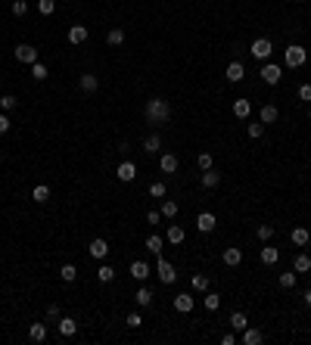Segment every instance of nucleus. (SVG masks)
<instances>
[{
    "instance_id": "obj_1",
    "label": "nucleus",
    "mask_w": 311,
    "mask_h": 345,
    "mask_svg": "<svg viewBox=\"0 0 311 345\" xmlns=\"http://www.w3.org/2000/svg\"><path fill=\"white\" fill-rule=\"evenodd\" d=\"M144 115H146L149 124H165L168 119H171V103L162 100V97H153V100H146Z\"/></svg>"
},
{
    "instance_id": "obj_2",
    "label": "nucleus",
    "mask_w": 311,
    "mask_h": 345,
    "mask_svg": "<svg viewBox=\"0 0 311 345\" xmlns=\"http://www.w3.org/2000/svg\"><path fill=\"white\" fill-rule=\"evenodd\" d=\"M283 60H287L290 69H302V65L308 62V50L302 47V44H290L287 53H283Z\"/></svg>"
},
{
    "instance_id": "obj_3",
    "label": "nucleus",
    "mask_w": 311,
    "mask_h": 345,
    "mask_svg": "<svg viewBox=\"0 0 311 345\" xmlns=\"http://www.w3.org/2000/svg\"><path fill=\"white\" fill-rule=\"evenodd\" d=\"M156 274H159V280H162L165 286H171L174 280H178V271H174V264L165 262V258H156Z\"/></svg>"
},
{
    "instance_id": "obj_4",
    "label": "nucleus",
    "mask_w": 311,
    "mask_h": 345,
    "mask_svg": "<svg viewBox=\"0 0 311 345\" xmlns=\"http://www.w3.org/2000/svg\"><path fill=\"white\" fill-rule=\"evenodd\" d=\"M249 53L255 56V60H268V56L274 53V47H271V41H268V38H255L249 44Z\"/></svg>"
},
{
    "instance_id": "obj_5",
    "label": "nucleus",
    "mask_w": 311,
    "mask_h": 345,
    "mask_svg": "<svg viewBox=\"0 0 311 345\" xmlns=\"http://www.w3.org/2000/svg\"><path fill=\"white\" fill-rule=\"evenodd\" d=\"M87 252H90V258H97V262H106V255H109V243H106L103 237H97V240H90Z\"/></svg>"
},
{
    "instance_id": "obj_6",
    "label": "nucleus",
    "mask_w": 311,
    "mask_h": 345,
    "mask_svg": "<svg viewBox=\"0 0 311 345\" xmlns=\"http://www.w3.org/2000/svg\"><path fill=\"white\" fill-rule=\"evenodd\" d=\"M262 78H265V84H280V78H283V72H280V65L277 62H265L262 65Z\"/></svg>"
},
{
    "instance_id": "obj_7",
    "label": "nucleus",
    "mask_w": 311,
    "mask_h": 345,
    "mask_svg": "<svg viewBox=\"0 0 311 345\" xmlns=\"http://www.w3.org/2000/svg\"><path fill=\"white\" fill-rule=\"evenodd\" d=\"M16 60L25 62V65H35L38 62V50L31 44H19V47H16Z\"/></svg>"
},
{
    "instance_id": "obj_8",
    "label": "nucleus",
    "mask_w": 311,
    "mask_h": 345,
    "mask_svg": "<svg viewBox=\"0 0 311 345\" xmlns=\"http://www.w3.org/2000/svg\"><path fill=\"white\" fill-rule=\"evenodd\" d=\"M218 227V218L212 215V212H203V215H196V230L199 233H212Z\"/></svg>"
},
{
    "instance_id": "obj_9",
    "label": "nucleus",
    "mask_w": 311,
    "mask_h": 345,
    "mask_svg": "<svg viewBox=\"0 0 311 345\" xmlns=\"http://www.w3.org/2000/svg\"><path fill=\"white\" fill-rule=\"evenodd\" d=\"M78 87H81V94H97V87H100V78L94 72H84L81 78H78Z\"/></svg>"
},
{
    "instance_id": "obj_10",
    "label": "nucleus",
    "mask_w": 311,
    "mask_h": 345,
    "mask_svg": "<svg viewBox=\"0 0 311 345\" xmlns=\"http://www.w3.org/2000/svg\"><path fill=\"white\" fill-rule=\"evenodd\" d=\"M224 75H228V81H230V84H240L243 78H246V65H243L240 60H233V62L228 65V72H224Z\"/></svg>"
},
{
    "instance_id": "obj_11",
    "label": "nucleus",
    "mask_w": 311,
    "mask_h": 345,
    "mask_svg": "<svg viewBox=\"0 0 311 345\" xmlns=\"http://www.w3.org/2000/svg\"><path fill=\"white\" fill-rule=\"evenodd\" d=\"M131 277L144 283V280H149V277H153V267H149L146 262H131Z\"/></svg>"
},
{
    "instance_id": "obj_12",
    "label": "nucleus",
    "mask_w": 311,
    "mask_h": 345,
    "mask_svg": "<svg viewBox=\"0 0 311 345\" xmlns=\"http://www.w3.org/2000/svg\"><path fill=\"white\" fill-rule=\"evenodd\" d=\"M171 305H174V311H181V314H190L196 302H193V296H190V292H181V296H174V302H171Z\"/></svg>"
},
{
    "instance_id": "obj_13",
    "label": "nucleus",
    "mask_w": 311,
    "mask_h": 345,
    "mask_svg": "<svg viewBox=\"0 0 311 345\" xmlns=\"http://www.w3.org/2000/svg\"><path fill=\"white\" fill-rule=\"evenodd\" d=\"M165 240L171 243V246H181V243L187 240V230H184L181 224H168V233H165Z\"/></svg>"
},
{
    "instance_id": "obj_14",
    "label": "nucleus",
    "mask_w": 311,
    "mask_h": 345,
    "mask_svg": "<svg viewBox=\"0 0 311 345\" xmlns=\"http://www.w3.org/2000/svg\"><path fill=\"white\" fill-rule=\"evenodd\" d=\"M87 35H90V31H87V25H72V28H69V44L81 47L84 41H87Z\"/></svg>"
},
{
    "instance_id": "obj_15",
    "label": "nucleus",
    "mask_w": 311,
    "mask_h": 345,
    "mask_svg": "<svg viewBox=\"0 0 311 345\" xmlns=\"http://www.w3.org/2000/svg\"><path fill=\"white\" fill-rule=\"evenodd\" d=\"M115 178L124 181V183H131L134 178H137V165H134V162H122V165H119V171H115Z\"/></svg>"
},
{
    "instance_id": "obj_16",
    "label": "nucleus",
    "mask_w": 311,
    "mask_h": 345,
    "mask_svg": "<svg viewBox=\"0 0 311 345\" xmlns=\"http://www.w3.org/2000/svg\"><path fill=\"white\" fill-rule=\"evenodd\" d=\"M221 262L228 264V267L243 264V249H233V246H230V249H224V252H221Z\"/></svg>"
},
{
    "instance_id": "obj_17",
    "label": "nucleus",
    "mask_w": 311,
    "mask_h": 345,
    "mask_svg": "<svg viewBox=\"0 0 311 345\" xmlns=\"http://www.w3.org/2000/svg\"><path fill=\"white\" fill-rule=\"evenodd\" d=\"M292 271H296V274H308L311 271V255H308V252H299V255L292 258Z\"/></svg>"
},
{
    "instance_id": "obj_18",
    "label": "nucleus",
    "mask_w": 311,
    "mask_h": 345,
    "mask_svg": "<svg viewBox=\"0 0 311 345\" xmlns=\"http://www.w3.org/2000/svg\"><path fill=\"white\" fill-rule=\"evenodd\" d=\"M258 119H262V124H274L277 119H280V109H277L274 103H268V106H262V115H258Z\"/></svg>"
},
{
    "instance_id": "obj_19",
    "label": "nucleus",
    "mask_w": 311,
    "mask_h": 345,
    "mask_svg": "<svg viewBox=\"0 0 311 345\" xmlns=\"http://www.w3.org/2000/svg\"><path fill=\"white\" fill-rule=\"evenodd\" d=\"M28 339L38 342V345L47 342V324H31V326H28Z\"/></svg>"
},
{
    "instance_id": "obj_20",
    "label": "nucleus",
    "mask_w": 311,
    "mask_h": 345,
    "mask_svg": "<svg viewBox=\"0 0 311 345\" xmlns=\"http://www.w3.org/2000/svg\"><path fill=\"white\" fill-rule=\"evenodd\" d=\"M134 302H137L140 308H149L153 305V289H149V286H140V289L134 292Z\"/></svg>"
},
{
    "instance_id": "obj_21",
    "label": "nucleus",
    "mask_w": 311,
    "mask_h": 345,
    "mask_svg": "<svg viewBox=\"0 0 311 345\" xmlns=\"http://www.w3.org/2000/svg\"><path fill=\"white\" fill-rule=\"evenodd\" d=\"M60 336H65V339H69V336H75L78 333V321H72V317H60Z\"/></svg>"
},
{
    "instance_id": "obj_22",
    "label": "nucleus",
    "mask_w": 311,
    "mask_h": 345,
    "mask_svg": "<svg viewBox=\"0 0 311 345\" xmlns=\"http://www.w3.org/2000/svg\"><path fill=\"white\" fill-rule=\"evenodd\" d=\"M290 240H292V246H308V243H311L308 227H296V230L290 233Z\"/></svg>"
},
{
    "instance_id": "obj_23",
    "label": "nucleus",
    "mask_w": 311,
    "mask_h": 345,
    "mask_svg": "<svg viewBox=\"0 0 311 345\" xmlns=\"http://www.w3.org/2000/svg\"><path fill=\"white\" fill-rule=\"evenodd\" d=\"M159 168H162L165 174H174V171H178V156H174V153H165L162 159H159Z\"/></svg>"
},
{
    "instance_id": "obj_24",
    "label": "nucleus",
    "mask_w": 311,
    "mask_h": 345,
    "mask_svg": "<svg viewBox=\"0 0 311 345\" xmlns=\"http://www.w3.org/2000/svg\"><path fill=\"white\" fill-rule=\"evenodd\" d=\"M159 149H162V137H159V134H149V137L144 140V153L146 156H156Z\"/></svg>"
},
{
    "instance_id": "obj_25",
    "label": "nucleus",
    "mask_w": 311,
    "mask_h": 345,
    "mask_svg": "<svg viewBox=\"0 0 311 345\" xmlns=\"http://www.w3.org/2000/svg\"><path fill=\"white\" fill-rule=\"evenodd\" d=\"M243 342L246 345H262L265 336H262V330H255V326H246V330H243Z\"/></svg>"
},
{
    "instance_id": "obj_26",
    "label": "nucleus",
    "mask_w": 311,
    "mask_h": 345,
    "mask_svg": "<svg viewBox=\"0 0 311 345\" xmlns=\"http://www.w3.org/2000/svg\"><path fill=\"white\" fill-rule=\"evenodd\" d=\"M218 183H221V171H215V168L203 171V187H206V190H215Z\"/></svg>"
},
{
    "instance_id": "obj_27",
    "label": "nucleus",
    "mask_w": 311,
    "mask_h": 345,
    "mask_svg": "<svg viewBox=\"0 0 311 345\" xmlns=\"http://www.w3.org/2000/svg\"><path fill=\"white\" fill-rule=\"evenodd\" d=\"M249 112H252L249 100H233V115H237V119H249Z\"/></svg>"
},
{
    "instance_id": "obj_28",
    "label": "nucleus",
    "mask_w": 311,
    "mask_h": 345,
    "mask_svg": "<svg viewBox=\"0 0 311 345\" xmlns=\"http://www.w3.org/2000/svg\"><path fill=\"white\" fill-rule=\"evenodd\" d=\"M106 44H109V47H122V44H124V31H122V28H109V31H106Z\"/></svg>"
},
{
    "instance_id": "obj_29",
    "label": "nucleus",
    "mask_w": 311,
    "mask_h": 345,
    "mask_svg": "<svg viewBox=\"0 0 311 345\" xmlns=\"http://www.w3.org/2000/svg\"><path fill=\"white\" fill-rule=\"evenodd\" d=\"M277 262H280V249L265 246V249H262V264H277Z\"/></svg>"
},
{
    "instance_id": "obj_30",
    "label": "nucleus",
    "mask_w": 311,
    "mask_h": 345,
    "mask_svg": "<svg viewBox=\"0 0 311 345\" xmlns=\"http://www.w3.org/2000/svg\"><path fill=\"white\" fill-rule=\"evenodd\" d=\"M60 280L62 283H75V280H78V267H75V264H62L60 267Z\"/></svg>"
},
{
    "instance_id": "obj_31",
    "label": "nucleus",
    "mask_w": 311,
    "mask_h": 345,
    "mask_svg": "<svg viewBox=\"0 0 311 345\" xmlns=\"http://www.w3.org/2000/svg\"><path fill=\"white\" fill-rule=\"evenodd\" d=\"M162 246H165V240L162 237H159V233H153V237H146V249L149 252H153V255L159 258V255H162Z\"/></svg>"
},
{
    "instance_id": "obj_32",
    "label": "nucleus",
    "mask_w": 311,
    "mask_h": 345,
    "mask_svg": "<svg viewBox=\"0 0 311 345\" xmlns=\"http://www.w3.org/2000/svg\"><path fill=\"white\" fill-rule=\"evenodd\" d=\"M31 199H35V203H41V205H44L47 199H50V187H47V183H38V187L31 190Z\"/></svg>"
},
{
    "instance_id": "obj_33",
    "label": "nucleus",
    "mask_w": 311,
    "mask_h": 345,
    "mask_svg": "<svg viewBox=\"0 0 311 345\" xmlns=\"http://www.w3.org/2000/svg\"><path fill=\"white\" fill-rule=\"evenodd\" d=\"M208 283H212V280H208L206 274H193V277H190V286H193L196 292H206V289H208Z\"/></svg>"
},
{
    "instance_id": "obj_34",
    "label": "nucleus",
    "mask_w": 311,
    "mask_h": 345,
    "mask_svg": "<svg viewBox=\"0 0 311 345\" xmlns=\"http://www.w3.org/2000/svg\"><path fill=\"white\" fill-rule=\"evenodd\" d=\"M249 326V321H246V314H243V311H237V314H230V330H246Z\"/></svg>"
},
{
    "instance_id": "obj_35",
    "label": "nucleus",
    "mask_w": 311,
    "mask_h": 345,
    "mask_svg": "<svg viewBox=\"0 0 311 345\" xmlns=\"http://www.w3.org/2000/svg\"><path fill=\"white\" fill-rule=\"evenodd\" d=\"M97 280H100V283H112V280H115V271H112L109 264H100V271H97Z\"/></svg>"
},
{
    "instance_id": "obj_36",
    "label": "nucleus",
    "mask_w": 311,
    "mask_h": 345,
    "mask_svg": "<svg viewBox=\"0 0 311 345\" xmlns=\"http://www.w3.org/2000/svg\"><path fill=\"white\" fill-rule=\"evenodd\" d=\"M255 237L262 240V243H268V240L274 237V227H271V224H258V227H255Z\"/></svg>"
},
{
    "instance_id": "obj_37",
    "label": "nucleus",
    "mask_w": 311,
    "mask_h": 345,
    "mask_svg": "<svg viewBox=\"0 0 311 345\" xmlns=\"http://www.w3.org/2000/svg\"><path fill=\"white\" fill-rule=\"evenodd\" d=\"M165 193H168V187H165L162 181H153V183H149V196H153V199H162Z\"/></svg>"
},
{
    "instance_id": "obj_38",
    "label": "nucleus",
    "mask_w": 311,
    "mask_h": 345,
    "mask_svg": "<svg viewBox=\"0 0 311 345\" xmlns=\"http://www.w3.org/2000/svg\"><path fill=\"white\" fill-rule=\"evenodd\" d=\"M159 212H162V218H174V215H178V203H174V199H165Z\"/></svg>"
},
{
    "instance_id": "obj_39",
    "label": "nucleus",
    "mask_w": 311,
    "mask_h": 345,
    "mask_svg": "<svg viewBox=\"0 0 311 345\" xmlns=\"http://www.w3.org/2000/svg\"><path fill=\"white\" fill-rule=\"evenodd\" d=\"M196 165L203 168V171H208V168H215V159H212V153H199V156H196Z\"/></svg>"
},
{
    "instance_id": "obj_40",
    "label": "nucleus",
    "mask_w": 311,
    "mask_h": 345,
    "mask_svg": "<svg viewBox=\"0 0 311 345\" xmlns=\"http://www.w3.org/2000/svg\"><path fill=\"white\" fill-rule=\"evenodd\" d=\"M38 10H41V16H53L56 13V0H38Z\"/></svg>"
},
{
    "instance_id": "obj_41",
    "label": "nucleus",
    "mask_w": 311,
    "mask_h": 345,
    "mask_svg": "<svg viewBox=\"0 0 311 345\" xmlns=\"http://www.w3.org/2000/svg\"><path fill=\"white\" fill-rule=\"evenodd\" d=\"M47 75H50V72H47L44 62H35V65H31V78H35V81H44Z\"/></svg>"
},
{
    "instance_id": "obj_42",
    "label": "nucleus",
    "mask_w": 311,
    "mask_h": 345,
    "mask_svg": "<svg viewBox=\"0 0 311 345\" xmlns=\"http://www.w3.org/2000/svg\"><path fill=\"white\" fill-rule=\"evenodd\" d=\"M246 134H249L252 140H258V137H262V134H265V124H262V122H252L249 128H246Z\"/></svg>"
},
{
    "instance_id": "obj_43",
    "label": "nucleus",
    "mask_w": 311,
    "mask_h": 345,
    "mask_svg": "<svg viewBox=\"0 0 311 345\" xmlns=\"http://www.w3.org/2000/svg\"><path fill=\"white\" fill-rule=\"evenodd\" d=\"M10 109H16V97L3 94V97H0V112H10Z\"/></svg>"
},
{
    "instance_id": "obj_44",
    "label": "nucleus",
    "mask_w": 311,
    "mask_h": 345,
    "mask_svg": "<svg viewBox=\"0 0 311 345\" xmlns=\"http://www.w3.org/2000/svg\"><path fill=\"white\" fill-rule=\"evenodd\" d=\"M292 286H296V271L280 274V289H292Z\"/></svg>"
},
{
    "instance_id": "obj_45",
    "label": "nucleus",
    "mask_w": 311,
    "mask_h": 345,
    "mask_svg": "<svg viewBox=\"0 0 311 345\" xmlns=\"http://www.w3.org/2000/svg\"><path fill=\"white\" fill-rule=\"evenodd\" d=\"M206 308L218 311V308H221V296H218V292H208V296H206Z\"/></svg>"
},
{
    "instance_id": "obj_46",
    "label": "nucleus",
    "mask_w": 311,
    "mask_h": 345,
    "mask_svg": "<svg viewBox=\"0 0 311 345\" xmlns=\"http://www.w3.org/2000/svg\"><path fill=\"white\" fill-rule=\"evenodd\" d=\"M28 13V0H13V16H25Z\"/></svg>"
},
{
    "instance_id": "obj_47",
    "label": "nucleus",
    "mask_w": 311,
    "mask_h": 345,
    "mask_svg": "<svg viewBox=\"0 0 311 345\" xmlns=\"http://www.w3.org/2000/svg\"><path fill=\"white\" fill-rule=\"evenodd\" d=\"M124 324H128L131 330H137V326H144V317H140L137 311H131V314H128V321H124Z\"/></svg>"
},
{
    "instance_id": "obj_48",
    "label": "nucleus",
    "mask_w": 311,
    "mask_h": 345,
    "mask_svg": "<svg viewBox=\"0 0 311 345\" xmlns=\"http://www.w3.org/2000/svg\"><path fill=\"white\" fill-rule=\"evenodd\" d=\"M47 317H50V321H60V317H62V308H60V305H47Z\"/></svg>"
},
{
    "instance_id": "obj_49",
    "label": "nucleus",
    "mask_w": 311,
    "mask_h": 345,
    "mask_svg": "<svg viewBox=\"0 0 311 345\" xmlns=\"http://www.w3.org/2000/svg\"><path fill=\"white\" fill-rule=\"evenodd\" d=\"M10 128H13L10 115H6V112H0V134H6V131H10Z\"/></svg>"
},
{
    "instance_id": "obj_50",
    "label": "nucleus",
    "mask_w": 311,
    "mask_h": 345,
    "mask_svg": "<svg viewBox=\"0 0 311 345\" xmlns=\"http://www.w3.org/2000/svg\"><path fill=\"white\" fill-rule=\"evenodd\" d=\"M299 100H305V103H311V84H302V87H299Z\"/></svg>"
},
{
    "instance_id": "obj_51",
    "label": "nucleus",
    "mask_w": 311,
    "mask_h": 345,
    "mask_svg": "<svg viewBox=\"0 0 311 345\" xmlns=\"http://www.w3.org/2000/svg\"><path fill=\"white\" fill-rule=\"evenodd\" d=\"M146 221L149 224H159V221H162V212H156V208H153V212H146Z\"/></svg>"
},
{
    "instance_id": "obj_52",
    "label": "nucleus",
    "mask_w": 311,
    "mask_h": 345,
    "mask_svg": "<svg viewBox=\"0 0 311 345\" xmlns=\"http://www.w3.org/2000/svg\"><path fill=\"white\" fill-rule=\"evenodd\" d=\"M221 345H237V336H233V333H224V336H221Z\"/></svg>"
},
{
    "instance_id": "obj_53",
    "label": "nucleus",
    "mask_w": 311,
    "mask_h": 345,
    "mask_svg": "<svg viewBox=\"0 0 311 345\" xmlns=\"http://www.w3.org/2000/svg\"><path fill=\"white\" fill-rule=\"evenodd\" d=\"M305 305H308V308H311V289H308V292H305Z\"/></svg>"
},
{
    "instance_id": "obj_54",
    "label": "nucleus",
    "mask_w": 311,
    "mask_h": 345,
    "mask_svg": "<svg viewBox=\"0 0 311 345\" xmlns=\"http://www.w3.org/2000/svg\"><path fill=\"white\" fill-rule=\"evenodd\" d=\"M308 119H311V106H308Z\"/></svg>"
},
{
    "instance_id": "obj_55",
    "label": "nucleus",
    "mask_w": 311,
    "mask_h": 345,
    "mask_svg": "<svg viewBox=\"0 0 311 345\" xmlns=\"http://www.w3.org/2000/svg\"><path fill=\"white\" fill-rule=\"evenodd\" d=\"M296 3H305V0H296Z\"/></svg>"
},
{
    "instance_id": "obj_56",
    "label": "nucleus",
    "mask_w": 311,
    "mask_h": 345,
    "mask_svg": "<svg viewBox=\"0 0 311 345\" xmlns=\"http://www.w3.org/2000/svg\"><path fill=\"white\" fill-rule=\"evenodd\" d=\"M0 78H3V72H0Z\"/></svg>"
}]
</instances>
